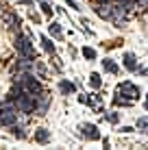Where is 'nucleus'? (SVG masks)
Returning <instances> with one entry per match:
<instances>
[{"label":"nucleus","mask_w":148,"mask_h":150,"mask_svg":"<svg viewBox=\"0 0 148 150\" xmlns=\"http://www.w3.org/2000/svg\"><path fill=\"white\" fill-rule=\"evenodd\" d=\"M144 74H148V70H146V72H144Z\"/></svg>","instance_id":"20"},{"label":"nucleus","mask_w":148,"mask_h":150,"mask_svg":"<svg viewBox=\"0 0 148 150\" xmlns=\"http://www.w3.org/2000/svg\"><path fill=\"white\" fill-rule=\"evenodd\" d=\"M124 65L129 70H137V63H135V57L133 54H124Z\"/></svg>","instance_id":"7"},{"label":"nucleus","mask_w":148,"mask_h":150,"mask_svg":"<svg viewBox=\"0 0 148 150\" xmlns=\"http://www.w3.org/2000/svg\"><path fill=\"white\" fill-rule=\"evenodd\" d=\"M20 83H22V85L26 87L30 94H39V91H42V85H39V83L35 81L33 76H22V79H20Z\"/></svg>","instance_id":"2"},{"label":"nucleus","mask_w":148,"mask_h":150,"mask_svg":"<svg viewBox=\"0 0 148 150\" xmlns=\"http://www.w3.org/2000/svg\"><path fill=\"white\" fill-rule=\"evenodd\" d=\"M103 68H105L107 72H111V74H115V72H118V65H115L111 59H105V61H103Z\"/></svg>","instance_id":"6"},{"label":"nucleus","mask_w":148,"mask_h":150,"mask_svg":"<svg viewBox=\"0 0 148 150\" xmlns=\"http://www.w3.org/2000/svg\"><path fill=\"white\" fill-rule=\"evenodd\" d=\"M89 83H91V87H100V76L98 74H91L89 76Z\"/></svg>","instance_id":"11"},{"label":"nucleus","mask_w":148,"mask_h":150,"mask_svg":"<svg viewBox=\"0 0 148 150\" xmlns=\"http://www.w3.org/2000/svg\"><path fill=\"white\" fill-rule=\"evenodd\" d=\"M42 44H44V50H46V52H55V46H52V41H50L48 37H42Z\"/></svg>","instance_id":"9"},{"label":"nucleus","mask_w":148,"mask_h":150,"mask_svg":"<svg viewBox=\"0 0 148 150\" xmlns=\"http://www.w3.org/2000/svg\"><path fill=\"white\" fill-rule=\"evenodd\" d=\"M83 135L85 137H89V139H100V133H98V128L94 126V124H83Z\"/></svg>","instance_id":"4"},{"label":"nucleus","mask_w":148,"mask_h":150,"mask_svg":"<svg viewBox=\"0 0 148 150\" xmlns=\"http://www.w3.org/2000/svg\"><path fill=\"white\" fill-rule=\"evenodd\" d=\"M68 4H70V9H79V4H76L74 0H68Z\"/></svg>","instance_id":"18"},{"label":"nucleus","mask_w":148,"mask_h":150,"mask_svg":"<svg viewBox=\"0 0 148 150\" xmlns=\"http://www.w3.org/2000/svg\"><path fill=\"white\" fill-rule=\"evenodd\" d=\"M42 9H44V13H46V15H48V13H52V9H50L46 2H42Z\"/></svg>","instance_id":"17"},{"label":"nucleus","mask_w":148,"mask_h":150,"mask_svg":"<svg viewBox=\"0 0 148 150\" xmlns=\"http://www.w3.org/2000/svg\"><path fill=\"white\" fill-rule=\"evenodd\" d=\"M98 13L103 15V18H107V20H111V7H100V9H98Z\"/></svg>","instance_id":"10"},{"label":"nucleus","mask_w":148,"mask_h":150,"mask_svg":"<svg viewBox=\"0 0 148 150\" xmlns=\"http://www.w3.org/2000/svg\"><path fill=\"white\" fill-rule=\"evenodd\" d=\"M15 48H18L22 54L33 57V48H30V44H28V39H26V37H18V39H15Z\"/></svg>","instance_id":"3"},{"label":"nucleus","mask_w":148,"mask_h":150,"mask_svg":"<svg viewBox=\"0 0 148 150\" xmlns=\"http://www.w3.org/2000/svg\"><path fill=\"white\" fill-rule=\"evenodd\" d=\"M50 33H52L57 39H61V28H59V24H52V26H50Z\"/></svg>","instance_id":"12"},{"label":"nucleus","mask_w":148,"mask_h":150,"mask_svg":"<svg viewBox=\"0 0 148 150\" xmlns=\"http://www.w3.org/2000/svg\"><path fill=\"white\" fill-rule=\"evenodd\" d=\"M13 135L15 137H24V133H22V128H20V126H13Z\"/></svg>","instance_id":"16"},{"label":"nucleus","mask_w":148,"mask_h":150,"mask_svg":"<svg viewBox=\"0 0 148 150\" xmlns=\"http://www.w3.org/2000/svg\"><path fill=\"white\" fill-rule=\"evenodd\" d=\"M83 54L87 57V59H94V57H96V50H94V48H83Z\"/></svg>","instance_id":"13"},{"label":"nucleus","mask_w":148,"mask_h":150,"mask_svg":"<svg viewBox=\"0 0 148 150\" xmlns=\"http://www.w3.org/2000/svg\"><path fill=\"white\" fill-rule=\"evenodd\" d=\"M48 139H50V135H48V131H46V128H39V131H35V142L46 144Z\"/></svg>","instance_id":"5"},{"label":"nucleus","mask_w":148,"mask_h":150,"mask_svg":"<svg viewBox=\"0 0 148 150\" xmlns=\"http://www.w3.org/2000/svg\"><path fill=\"white\" fill-rule=\"evenodd\" d=\"M61 91H63V94H72V91H74V85H72V83H68V81H61Z\"/></svg>","instance_id":"8"},{"label":"nucleus","mask_w":148,"mask_h":150,"mask_svg":"<svg viewBox=\"0 0 148 150\" xmlns=\"http://www.w3.org/2000/svg\"><path fill=\"white\" fill-rule=\"evenodd\" d=\"M107 120H109V122H118V113H107Z\"/></svg>","instance_id":"15"},{"label":"nucleus","mask_w":148,"mask_h":150,"mask_svg":"<svg viewBox=\"0 0 148 150\" xmlns=\"http://www.w3.org/2000/svg\"><path fill=\"white\" fill-rule=\"evenodd\" d=\"M118 91L122 96H126L129 100H135V98H140V89L133 85V83H122V85L118 87Z\"/></svg>","instance_id":"1"},{"label":"nucleus","mask_w":148,"mask_h":150,"mask_svg":"<svg viewBox=\"0 0 148 150\" xmlns=\"http://www.w3.org/2000/svg\"><path fill=\"white\" fill-rule=\"evenodd\" d=\"M137 126H140V128H148V117H142V120H137Z\"/></svg>","instance_id":"14"},{"label":"nucleus","mask_w":148,"mask_h":150,"mask_svg":"<svg viewBox=\"0 0 148 150\" xmlns=\"http://www.w3.org/2000/svg\"><path fill=\"white\" fill-rule=\"evenodd\" d=\"M20 2H26V4H30V0H20Z\"/></svg>","instance_id":"19"}]
</instances>
